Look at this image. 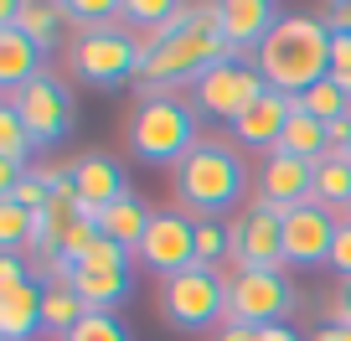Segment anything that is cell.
I'll return each mask as SVG.
<instances>
[{"mask_svg": "<svg viewBox=\"0 0 351 341\" xmlns=\"http://www.w3.org/2000/svg\"><path fill=\"white\" fill-rule=\"evenodd\" d=\"M258 336H263V341H300V331L289 326V320H274V326H263Z\"/></svg>", "mask_w": 351, "mask_h": 341, "instance_id": "74e56055", "label": "cell"}, {"mask_svg": "<svg viewBox=\"0 0 351 341\" xmlns=\"http://www.w3.org/2000/svg\"><path fill=\"white\" fill-rule=\"evenodd\" d=\"M150 217H155V212H145V207H140V197H134V191H124V197H119V202H109V207H104L93 222H99L104 238H114L119 248H130V253H134V248L145 243V228H150Z\"/></svg>", "mask_w": 351, "mask_h": 341, "instance_id": "d6986e66", "label": "cell"}, {"mask_svg": "<svg viewBox=\"0 0 351 341\" xmlns=\"http://www.w3.org/2000/svg\"><path fill=\"white\" fill-rule=\"evenodd\" d=\"M285 310H295V290L285 285V269H243V274L228 269V320L263 331L285 320Z\"/></svg>", "mask_w": 351, "mask_h": 341, "instance_id": "8992f818", "label": "cell"}, {"mask_svg": "<svg viewBox=\"0 0 351 341\" xmlns=\"http://www.w3.org/2000/svg\"><path fill=\"white\" fill-rule=\"evenodd\" d=\"M341 341H351V326H346V331H341Z\"/></svg>", "mask_w": 351, "mask_h": 341, "instance_id": "f35d334b", "label": "cell"}, {"mask_svg": "<svg viewBox=\"0 0 351 341\" xmlns=\"http://www.w3.org/2000/svg\"><path fill=\"white\" fill-rule=\"evenodd\" d=\"M83 316H88V305L77 300L73 285H47V300H42V326H47V331L67 336V331H73Z\"/></svg>", "mask_w": 351, "mask_h": 341, "instance_id": "cb8c5ba5", "label": "cell"}, {"mask_svg": "<svg viewBox=\"0 0 351 341\" xmlns=\"http://www.w3.org/2000/svg\"><path fill=\"white\" fill-rule=\"evenodd\" d=\"M62 16L88 26V32H99V26H109V16H124V5H114V0H73V5H62Z\"/></svg>", "mask_w": 351, "mask_h": 341, "instance_id": "f546056e", "label": "cell"}, {"mask_svg": "<svg viewBox=\"0 0 351 341\" xmlns=\"http://www.w3.org/2000/svg\"><path fill=\"white\" fill-rule=\"evenodd\" d=\"M269 155H295V161H326V124L320 119H310L305 109L295 104V114H289V124H285V134H279V145Z\"/></svg>", "mask_w": 351, "mask_h": 341, "instance_id": "44dd1931", "label": "cell"}, {"mask_svg": "<svg viewBox=\"0 0 351 341\" xmlns=\"http://www.w3.org/2000/svg\"><path fill=\"white\" fill-rule=\"evenodd\" d=\"M11 285H26V259L21 253H0V290Z\"/></svg>", "mask_w": 351, "mask_h": 341, "instance_id": "836d02e7", "label": "cell"}, {"mask_svg": "<svg viewBox=\"0 0 351 341\" xmlns=\"http://www.w3.org/2000/svg\"><path fill=\"white\" fill-rule=\"evenodd\" d=\"M160 316L181 331H207L228 320V274L222 269H186L160 285Z\"/></svg>", "mask_w": 351, "mask_h": 341, "instance_id": "5b68a950", "label": "cell"}, {"mask_svg": "<svg viewBox=\"0 0 351 341\" xmlns=\"http://www.w3.org/2000/svg\"><path fill=\"white\" fill-rule=\"evenodd\" d=\"M67 285L77 290V300H83L88 310L114 316V305L130 295V269H119V274H104V269H73V279H67Z\"/></svg>", "mask_w": 351, "mask_h": 341, "instance_id": "ffe728a7", "label": "cell"}, {"mask_svg": "<svg viewBox=\"0 0 351 341\" xmlns=\"http://www.w3.org/2000/svg\"><path fill=\"white\" fill-rule=\"evenodd\" d=\"M346 155H351V150H346Z\"/></svg>", "mask_w": 351, "mask_h": 341, "instance_id": "60d3db41", "label": "cell"}, {"mask_svg": "<svg viewBox=\"0 0 351 341\" xmlns=\"http://www.w3.org/2000/svg\"><path fill=\"white\" fill-rule=\"evenodd\" d=\"M351 67V32H330V73Z\"/></svg>", "mask_w": 351, "mask_h": 341, "instance_id": "d590c367", "label": "cell"}, {"mask_svg": "<svg viewBox=\"0 0 351 341\" xmlns=\"http://www.w3.org/2000/svg\"><path fill=\"white\" fill-rule=\"evenodd\" d=\"M228 248H232V228H222L217 217H197V264L202 269L228 264Z\"/></svg>", "mask_w": 351, "mask_h": 341, "instance_id": "484cf974", "label": "cell"}, {"mask_svg": "<svg viewBox=\"0 0 351 341\" xmlns=\"http://www.w3.org/2000/svg\"><path fill=\"white\" fill-rule=\"evenodd\" d=\"M346 222H351V207H346Z\"/></svg>", "mask_w": 351, "mask_h": 341, "instance_id": "ab89813d", "label": "cell"}, {"mask_svg": "<svg viewBox=\"0 0 351 341\" xmlns=\"http://www.w3.org/2000/svg\"><path fill=\"white\" fill-rule=\"evenodd\" d=\"M32 217L36 212H26V207H16V202L0 197V248L5 253H21L26 243H32Z\"/></svg>", "mask_w": 351, "mask_h": 341, "instance_id": "4316f807", "label": "cell"}, {"mask_svg": "<svg viewBox=\"0 0 351 341\" xmlns=\"http://www.w3.org/2000/svg\"><path fill=\"white\" fill-rule=\"evenodd\" d=\"M32 78H42V47L26 42L16 26H0V89L21 93Z\"/></svg>", "mask_w": 351, "mask_h": 341, "instance_id": "ac0fdd59", "label": "cell"}, {"mask_svg": "<svg viewBox=\"0 0 351 341\" xmlns=\"http://www.w3.org/2000/svg\"><path fill=\"white\" fill-rule=\"evenodd\" d=\"M315 197V165L295 155H269L258 171V202L263 207H305Z\"/></svg>", "mask_w": 351, "mask_h": 341, "instance_id": "5bb4252c", "label": "cell"}, {"mask_svg": "<svg viewBox=\"0 0 351 341\" xmlns=\"http://www.w3.org/2000/svg\"><path fill=\"white\" fill-rule=\"evenodd\" d=\"M171 16H176V5H165V0H124V21H134L140 32L165 26Z\"/></svg>", "mask_w": 351, "mask_h": 341, "instance_id": "1f68e13d", "label": "cell"}, {"mask_svg": "<svg viewBox=\"0 0 351 341\" xmlns=\"http://www.w3.org/2000/svg\"><path fill=\"white\" fill-rule=\"evenodd\" d=\"M62 5H47V0H21V11H16V32L26 36V42H36L47 52V47L57 42V26H62Z\"/></svg>", "mask_w": 351, "mask_h": 341, "instance_id": "603a6c76", "label": "cell"}, {"mask_svg": "<svg viewBox=\"0 0 351 341\" xmlns=\"http://www.w3.org/2000/svg\"><path fill=\"white\" fill-rule=\"evenodd\" d=\"M285 222V264H330V243H336L341 222L326 207L305 202V207H279Z\"/></svg>", "mask_w": 351, "mask_h": 341, "instance_id": "7c38bea8", "label": "cell"}, {"mask_svg": "<svg viewBox=\"0 0 351 341\" xmlns=\"http://www.w3.org/2000/svg\"><path fill=\"white\" fill-rule=\"evenodd\" d=\"M176 191L197 217H217L243 197V161L217 140H202L186 161L176 165Z\"/></svg>", "mask_w": 351, "mask_h": 341, "instance_id": "277c9868", "label": "cell"}, {"mask_svg": "<svg viewBox=\"0 0 351 341\" xmlns=\"http://www.w3.org/2000/svg\"><path fill=\"white\" fill-rule=\"evenodd\" d=\"M212 341H263V336H258V326H238V320H228Z\"/></svg>", "mask_w": 351, "mask_h": 341, "instance_id": "8d00e7d4", "label": "cell"}, {"mask_svg": "<svg viewBox=\"0 0 351 341\" xmlns=\"http://www.w3.org/2000/svg\"><path fill=\"white\" fill-rule=\"evenodd\" d=\"M197 114L176 93H145L130 114V150L150 165H181L197 150Z\"/></svg>", "mask_w": 351, "mask_h": 341, "instance_id": "3957f363", "label": "cell"}, {"mask_svg": "<svg viewBox=\"0 0 351 341\" xmlns=\"http://www.w3.org/2000/svg\"><path fill=\"white\" fill-rule=\"evenodd\" d=\"M253 67L274 93L300 99L320 78H330V26L320 16H285L253 52Z\"/></svg>", "mask_w": 351, "mask_h": 341, "instance_id": "6da1fadb", "label": "cell"}, {"mask_svg": "<svg viewBox=\"0 0 351 341\" xmlns=\"http://www.w3.org/2000/svg\"><path fill=\"white\" fill-rule=\"evenodd\" d=\"M5 104L21 114L26 134H32L36 145H52V140H62V134L73 130V99H67V89L52 83L47 73L32 78L21 93H5Z\"/></svg>", "mask_w": 351, "mask_h": 341, "instance_id": "8fae6325", "label": "cell"}, {"mask_svg": "<svg viewBox=\"0 0 351 341\" xmlns=\"http://www.w3.org/2000/svg\"><path fill=\"white\" fill-rule=\"evenodd\" d=\"M134 259L160 279L197 269V217H186V212H155L150 228H145V243L134 248Z\"/></svg>", "mask_w": 351, "mask_h": 341, "instance_id": "9c48e42d", "label": "cell"}, {"mask_svg": "<svg viewBox=\"0 0 351 341\" xmlns=\"http://www.w3.org/2000/svg\"><path fill=\"white\" fill-rule=\"evenodd\" d=\"M62 341H130V331H124L114 316H104V310H88Z\"/></svg>", "mask_w": 351, "mask_h": 341, "instance_id": "f1b7e54d", "label": "cell"}, {"mask_svg": "<svg viewBox=\"0 0 351 341\" xmlns=\"http://www.w3.org/2000/svg\"><path fill=\"white\" fill-rule=\"evenodd\" d=\"M73 187H77V202H83L88 217H99L109 202H119L124 191V176H119V165L109 161V155H77L73 161Z\"/></svg>", "mask_w": 351, "mask_h": 341, "instance_id": "9a60e30c", "label": "cell"}, {"mask_svg": "<svg viewBox=\"0 0 351 341\" xmlns=\"http://www.w3.org/2000/svg\"><path fill=\"white\" fill-rule=\"evenodd\" d=\"M285 21V11H279L274 0H222L217 5V32L222 42L232 47V52H258L263 36L274 32V26Z\"/></svg>", "mask_w": 351, "mask_h": 341, "instance_id": "4fadbf2b", "label": "cell"}, {"mask_svg": "<svg viewBox=\"0 0 351 341\" xmlns=\"http://www.w3.org/2000/svg\"><path fill=\"white\" fill-rule=\"evenodd\" d=\"M263 93H269V83H263V73L253 62H217L197 78V109L212 114V119H228V124H238Z\"/></svg>", "mask_w": 351, "mask_h": 341, "instance_id": "ba28073f", "label": "cell"}, {"mask_svg": "<svg viewBox=\"0 0 351 341\" xmlns=\"http://www.w3.org/2000/svg\"><path fill=\"white\" fill-rule=\"evenodd\" d=\"M289 114H295V99L289 93H263L258 104H253L248 114H243L238 124H232V134H238L248 150H274L279 145V134H285V124H289Z\"/></svg>", "mask_w": 351, "mask_h": 341, "instance_id": "2e32d148", "label": "cell"}, {"mask_svg": "<svg viewBox=\"0 0 351 341\" xmlns=\"http://www.w3.org/2000/svg\"><path fill=\"white\" fill-rule=\"evenodd\" d=\"M330 269L351 279V222H346V217H341V228H336V243H330Z\"/></svg>", "mask_w": 351, "mask_h": 341, "instance_id": "d6a6232c", "label": "cell"}, {"mask_svg": "<svg viewBox=\"0 0 351 341\" xmlns=\"http://www.w3.org/2000/svg\"><path fill=\"white\" fill-rule=\"evenodd\" d=\"M140 47H134L130 32H114V26H99V32H83L73 47V73L83 83H99V89H114L124 78H140Z\"/></svg>", "mask_w": 351, "mask_h": 341, "instance_id": "52a82bcc", "label": "cell"}, {"mask_svg": "<svg viewBox=\"0 0 351 341\" xmlns=\"http://www.w3.org/2000/svg\"><path fill=\"white\" fill-rule=\"evenodd\" d=\"M315 207L326 212H346L351 207V155H326V161H315Z\"/></svg>", "mask_w": 351, "mask_h": 341, "instance_id": "7402d4cb", "label": "cell"}, {"mask_svg": "<svg viewBox=\"0 0 351 341\" xmlns=\"http://www.w3.org/2000/svg\"><path fill=\"white\" fill-rule=\"evenodd\" d=\"M42 300H47V290L36 285V279L0 290V341H26L32 336V331L42 326Z\"/></svg>", "mask_w": 351, "mask_h": 341, "instance_id": "e0dca14e", "label": "cell"}, {"mask_svg": "<svg viewBox=\"0 0 351 341\" xmlns=\"http://www.w3.org/2000/svg\"><path fill=\"white\" fill-rule=\"evenodd\" d=\"M124 264H130V248H119L114 238H104V233H99V243L83 253V264H77V269H104V274H119Z\"/></svg>", "mask_w": 351, "mask_h": 341, "instance_id": "4dcf8cb0", "label": "cell"}, {"mask_svg": "<svg viewBox=\"0 0 351 341\" xmlns=\"http://www.w3.org/2000/svg\"><path fill=\"white\" fill-rule=\"evenodd\" d=\"M217 62H238V52L222 42V32L217 26H186V32L165 36L140 62V93H171L176 83H197Z\"/></svg>", "mask_w": 351, "mask_h": 341, "instance_id": "7a4b0ae2", "label": "cell"}, {"mask_svg": "<svg viewBox=\"0 0 351 341\" xmlns=\"http://www.w3.org/2000/svg\"><path fill=\"white\" fill-rule=\"evenodd\" d=\"M232 274L243 269H285V222L274 207H253L232 222V248H228Z\"/></svg>", "mask_w": 351, "mask_h": 341, "instance_id": "30bf717a", "label": "cell"}, {"mask_svg": "<svg viewBox=\"0 0 351 341\" xmlns=\"http://www.w3.org/2000/svg\"><path fill=\"white\" fill-rule=\"evenodd\" d=\"M295 104L310 114V119H320V124H336V119H346V114H351V99L336 89V78H320L315 89H305Z\"/></svg>", "mask_w": 351, "mask_h": 341, "instance_id": "d4e9b609", "label": "cell"}, {"mask_svg": "<svg viewBox=\"0 0 351 341\" xmlns=\"http://www.w3.org/2000/svg\"><path fill=\"white\" fill-rule=\"evenodd\" d=\"M32 145H36V140H32V134H26L21 114H16L11 104H0V161H16V165H21Z\"/></svg>", "mask_w": 351, "mask_h": 341, "instance_id": "83f0119b", "label": "cell"}, {"mask_svg": "<svg viewBox=\"0 0 351 341\" xmlns=\"http://www.w3.org/2000/svg\"><path fill=\"white\" fill-rule=\"evenodd\" d=\"M326 326H351V279L336 300H326Z\"/></svg>", "mask_w": 351, "mask_h": 341, "instance_id": "e575fe53", "label": "cell"}]
</instances>
